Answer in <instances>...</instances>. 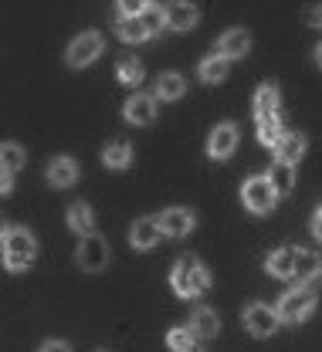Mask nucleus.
Here are the masks:
<instances>
[{
    "label": "nucleus",
    "mask_w": 322,
    "mask_h": 352,
    "mask_svg": "<svg viewBox=\"0 0 322 352\" xmlns=\"http://www.w3.org/2000/svg\"><path fill=\"white\" fill-rule=\"evenodd\" d=\"M305 156V135H299V132H285L281 139L275 142V160H281V163H299Z\"/></svg>",
    "instance_id": "14"
},
{
    "label": "nucleus",
    "mask_w": 322,
    "mask_h": 352,
    "mask_svg": "<svg viewBox=\"0 0 322 352\" xmlns=\"http://www.w3.org/2000/svg\"><path fill=\"white\" fill-rule=\"evenodd\" d=\"M75 258H78V264H82L85 271H92L95 274V271H102V267L109 264V244H105L98 234H85L82 244H78V254H75Z\"/></svg>",
    "instance_id": "7"
},
{
    "label": "nucleus",
    "mask_w": 322,
    "mask_h": 352,
    "mask_svg": "<svg viewBox=\"0 0 322 352\" xmlns=\"http://www.w3.org/2000/svg\"><path fill=\"white\" fill-rule=\"evenodd\" d=\"M193 329H186V325H177V329H170V336H167V342H170V349L173 352H190V349H197L193 346Z\"/></svg>",
    "instance_id": "29"
},
{
    "label": "nucleus",
    "mask_w": 322,
    "mask_h": 352,
    "mask_svg": "<svg viewBox=\"0 0 322 352\" xmlns=\"http://www.w3.org/2000/svg\"><path fill=\"white\" fill-rule=\"evenodd\" d=\"M305 24L322 28V3H312V7H309V14H305Z\"/></svg>",
    "instance_id": "32"
},
{
    "label": "nucleus",
    "mask_w": 322,
    "mask_h": 352,
    "mask_svg": "<svg viewBox=\"0 0 322 352\" xmlns=\"http://www.w3.org/2000/svg\"><path fill=\"white\" fill-rule=\"evenodd\" d=\"M268 179H272V186H275L278 197H288V193L295 190V170H292V163H281V160H275V166H272Z\"/></svg>",
    "instance_id": "23"
},
{
    "label": "nucleus",
    "mask_w": 322,
    "mask_h": 352,
    "mask_svg": "<svg viewBox=\"0 0 322 352\" xmlns=\"http://www.w3.org/2000/svg\"><path fill=\"white\" fill-rule=\"evenodd\" d=\"M316 274H322V258L316 254V251L295 248V274H292V278L309 281V278H316Z\"/></svg>",
    "instance_id": "19"
},
{
    "label": "nucleus",
    "mask_w": 322,
    "mask_h": 352,
    "mask_svg": "<svg viewBox=\"0 0 322 352\" xmlns=\"http://www.w3.org/2000/svg\"><path fill=\"white\" fill-rule=\"evenodd\" d=\"M116 34H119L122 41H129V44H139V41L149 38L146 28H142V17H139V14H133V17H119V21H116Z\"/></svg>",
    "instance_id": "25"
},
{
    "label": "nucleus",
    "mask_w": 322,
    "mask_h": 352,
    "mask_svg": "<svg viewBox=\"0 0 322 352\" xmlns=\"http://www.w3.org/2000/svg\"><path fill=\"white\" fill-rule=\"evenodd\" d=\"M265 267H268V274H275V278H292V274H295V248H278V251H272Z\"/></svg>",
    "instance_id": "18"
},
{
    "label": "nucleus",
    "mask_w": 322,
    "mask_h": 352,
    "mask_svg": "<svg viewBox=\"0 0 322 352\" xmlns=\"http://www.w3.org/2000/svg\"><path fill=\"white\" fill-rule=\"evenodd\" d=\"M41 352H72V346H68V342H58V339H51V342H45V346H41Z\"/></svg>",
    "instance_id": "34"
},
{
    "label": "nucleus",
    "mask_w": 322,
    "mask_h": 352,
    "mask_svg": "<svg viewBox=\"0 0 322 352\" xmlns=\"http://www.w3.org/2000/svg\"><path fill=\"white\" fill-rule=\"evenodd\" d=\"M244 325H248V332H251V336H258V339H268V336H275V332H278L281 318H278V311L272 305H261V302H255V305L244 308Z\"/></svg>",
    "instance_id": "5"
},
{
    "label": "nucleus",
    "mask_w": 322,
    "mask_h": 352,
    "mask_svg": "<svg viewBox=\"0 0 322 352\" xmlns=\"http://www.w3.org/2000/svg\"><path fill=\"white\" fill-rule=\"evenodd\" d=\"M190 329H193V336H197V339H217L221 318H217V311H214V308H200V311L193 315Z\"/></svg>",
    "instance_id": "20"
},
{
    "label": "nucleus",
    "mask_w": 322,
    "mask_h": 352,
    "mask_svg": "<svg viewBox=\"0 0 322 352\" xmlns=\"http://www.w3.org/2000/svg\"><path fill=\"white\" fill-rule=\"evenodd\" d=\"M163 24L170 31H190L197 24V7L190 0H170L163 7Z\"/></svg>",
    "instance_id": "9"
},
{
    "label": "nucleus",
    "mask_w": 322,
    "mask_h": 352,
    "mask_svg": "<svg viewBox=\"0 0 322 352\" xmlns=\"http://www.w3.org/2000/svg\"><path fill=\"white\" fill-rule=\"evenodd\" d=\"M142 78H146L142 61H136V58H122V61H119V82H126V85H139Z\"/></svg>",
    "instance_id": "28"
},
{
    "label": "nucleus",
    "mask_w": 322,
    "mask_h": 352,
    "mask_svg": "<svg viewBox=\"0 0 322 352\" xmlns=\"http://www.w3.org/2000/svg\"><path fill=\"white\" fill-rule=\"evenodd\" d=\"M316 65H319V68H322V44H319V47H316Z\"/></svg>",
    "instance_id": "36"
},
{
    "label": "nucleus",
    "mask_w": 322,
    "mask_h": 352,
    "mask_svg": "<svg viewBox=\"0 0 322 352\" xmlns=\"http://www.w3.org/2000/svg\"><path fill=\"white\" fill-rule=\"evenodd\" d=\"M10 190H14V173L0 170V193H10Z\"/></svg>",
    "instance_id": "33"
},
{
    "label": "nucleus",
    "mask_w": 322,
    "mask_h": 352,
    "mask_svg": "<svg viewBox=\"0 0 322 352\" xmlns=\"http://www.w3.org/2000/svg\"><path fill=\"white\" fill-rule=\"evenodd\" d=\"M68 227L78 234V237H85V234H95V214H92V207L89 204H72L68 207Z\"/></svg>",
    "instance_id": "17"
},
{
    "label": "nucleus",
    "mask_w": 322,
    "mask_h": 352,
    "mask_svg": "<svg viewBox=\"0 0 322 352\" xmlns=\"http://www.w3.org/2000/svg\"><path fill=\"white\" fill-rule=\"evenodd\" d=\"M200 78H204L207 85L224 82V78H228V58H224V54H211V58H204V61H200Z\"/></svg>",
    "instance_id": "24"
},
{
    "label": "nucleus",
    "mask_w": 322,
    "mask_h": 352,
    "mask_svg": "<svg viewBox=\"0 0 322 352\" xmlns=\"http://www.w3.org/2000/svg\"><path fill=\"white\" fill-rule=\"evenodd\" d=\"M160 220L156 217H139L136 223H133V230H129V244L136 248V251H149L156 241H160Z\"/></svg>",
    "instance_id": "12"
},
{
    "label": "nucleus",
    "mask_w": 322,
    "mask_h": 352,
    "mask_svg": "<svg viewBox=\"0 0 322 352\" xmlns=\"http://www.w3.org/2000/svg\"><path fill=\"white\" fill-rule=\"evenodd\" d=\"M24 163H28V153H24L17 142H0V170L17 173Z\"/></svg>",
    "instance_id": "27"
},
{
    "label": "nucleus",
    "mask_w": 322,
    "mask_h": 352,
    "mask_svg": "<svg viewBox=\"0 0 322 352\" xmlns=\"http://www.w3.org/2000/svg\"><path fill=\"white\" fill-rule=\"evenodd\" d=\"M190 352H200V349H190Z\"/></svg>",
    "instance_id": "38"
},
{
    "label": "nucleus",
    "mask_w": 322,
    "mask_h": 352,
    "mask_svg": "<svg viewBox=\"0 0 322 352\" xmlns=\"http://www.w3.org/2000/svg\"><path fill=\"white\" fill-rule=\"evenodd\" d=\"M186 91V82H184V75H177V72H170V75H160L156 78V98H163V102H177L180 95Z\"/></svg>",
    "instance_id": "21"
},
{
    "label": "nucleus",
    "mask_w": 322,
    "mask_h": 352,
    "mask_svg": "<svg viewBox=\"0 0 322 352\" xmlns=\"http://www.w3.org/2000/svg\"><path fill=\"white\" fill-rule=\"evenodd\" d=\"M234 149H237V126L221 122L217 129L211 132V139H207V156L211 160H230Z\"/></svg>",
    "instance_id": "8"
},
{
    "label": "nucleus",
    "mask_w": 322,
    "mask_h": 352,
    "mask_svg": "<svg viewBox=\"0 0 322 352\" xmlns=\"http://www.w3.org/2000/svg\"><path fill=\"white\" fill-rule=\"evenodd\" d=\"M275 311L281 322L299 325V322H305V318L316 311V292H312V288H292L288 295H281V302H278Z\"/></svg>",
    "instance_id": "3"
},
{
    "label": "nucleus",
    "mask_w": 322,
    "mask_h": 352,
    "mask_svg": "<svg viewBox=\"0 0 322 352\" xmlns=\"http://www.w3.org/2000/svg\"><path fill=\"white\" fill-rule=\"evenodd\" d=\"M170 281H173V292L180 295V298H197V295H204L207 288H211V274H207V267L197 261V258H180L177 267H173V274H170Z\"/></svg>",
    "instance_id": "1"
},
{
    "label": "nucleus",
    "mask_w": 322,
    "mask_h": 352,
    "mask_svg": "<svg viewBox=\"0 0 322 352\" xmlns=\"http://www.w3.org/2000/svg\"><path fill=\"white\" fill-rule=\"evenodd\" d=\"M102 163H105L109 170H126V166L133 163V146H129L126 139H112V142L102 149Z\"/></svg>",
    "instance_id": "15"
},
{
    "label": "nucleus",
    "mask_w": 322,
    "mask_h": 352,
    "mask_svg": "<svg viewBox=\"0 0 322 352\" xmlns=\"http://www.w3.org/2000/svg\"><path fill=\"white\" fill-rule=\"evenodd\" d=\"M160 220V230L167 234V237H186L190 230H193V214L190 210H184V207H170V210H163V217Z\"/></svg>",
    "instance_id": "10"
},
{
    "label": "nucleus",
    "mask_w": 322,
    "mask_h": 352,
    "mask_svg": "<svg viewBox=\"0 0 322 352\" xmlns=\"http://www.w3.org/2000/svg\"><path fill=\"white\" fill-rule=\"evenodd\" d=\"M3 234H7V227H3V220H0V241H3Z\"/></svg>",
    "instance_id": "37"
},
{
    "label": "nucleus",
    "mask_w": 322,
    "mask_h": 352,
    "mask_svg": "<svg viewBox=\"0 0 322 352\" xmlns=\"http://www.w3.org/2000/svg\"><path fill=\"white\" fill-rule=\"evenodd\" d=\"M119 3V10H122V17H133V14H142L153 0H116Z\"/></svg>",
    "instance_id": "31"
},
{
    "label": "nucleus",
    "mask_w": 322,
    "mask_h": 352,
    "mask_svg": "<svg viewBox=\"0 0 322 352\" xmlns=\"http://www.w3.org/2000/svg\"><path fill=\"white\" fill-rule=\"evenodd\" d=\"M248 47H251V38H248V31L244 28H230L221 34V41H217V54H224V58H244L248 54Z\"/></svg>",
    "instance_id": "13"
},
{
    "label": "nucleus",
    "mask_w": 322,
    "mask_h": 352,
    "mask_svg": "<svg viewBox=\"0 0 322 352\" xmlns=\"http://www.w3.org/2000/svg\"><path fill=\"white\" fill-rule=\"evenodd\" d=\"M126 122H133V126H149L153 119H156V98L153 95H133L129 102H126Z\"/></svg>",
    "instance_id": "11"
},
{
    "label": "nucleus",
    "mask_w": 322,
    "mask_h": 352,
    "mask_svg": "<svg viewBox=\"0 0 322 352\" xmlns=\"http://www.w3.org/2000/svg\"><path fill=\"white\" fill-rule=\"evenodd\" d=\"M241 200H244V207H248L251 214H268L278 204V193L268 176H251V179L241 186Z\"/></svg>",
    "instance_id": "4"
},
{
    "label": "nucleus",
    "mask_w": 322,
    "mask_h": 352,
    "mask_svg": "<svg viewBox=\"0 0 322 352\" xmlns=\"http://www.w3.org/2000/svg\"><path fill=\"white\" fill-rule=\"evenodd\" d=\"M75 179H78V166H75V160H68V156L51 160V166H47V183H51V186H72Z\"/></svg>",
    "instance_id": "16"
},
{
    "label": "nucleus",
    "mask_w": 322,
    "mask_h": 352,
    "mask_svg": "<svg viewBox=\"0 0 322 352\" xmlns=\"http://www.w3.org/2000/svg\"><path fill=\"white\" fill-rule=\"evenodd\" d=\"M278 105H281V95L275 85H261L255 91V116H278Z\"/></svg>",
    "instance_id": "22"
},
{
    "label": "nucleus",
    "mask_w": 322,
    "mask_h": 352,
    "mask_svg": "<svg viewBox=\"0 0 322 352\" xmlns=\"http://www.w3.org/2000/svg\"><path fill=\"white\" fill-rule=\"evenodd\" d=\"M102 47H105V41H102V34L98 31H85V34H78L75 41L68 44V65L72 68H85V65H92L95 58L102 54Z\"/></svg>",
    "instance_id": "6"
},
{
    "label": "nucleus",
    "mask_w": 322,
    "mask_h": 352,
    "mask_svg": "<svg viewBox=\"0 0 322 352\" xmlns=\"http://www.w3.org/2000/svg\"><path fill=\"white\" fill-rule=\"evenodd\" d=\"M312 234L322 241V210H316V217H312Z\"/></svg>",
    "instance_id": "35"
},
{
    "label": "nucleus",
    "mask_w": 322,
    "mask_h": 352,
    "mask_svg": "<svg viewBox=\"0 0 322 352\" xmlns=\"http://www.w3.org/2000/svg\"><path fill=\"white\" fill-rule=\"evenodd\" d=\"M281 135H285L281 116H261V119H258V142H261V146H272V149H275V142Z\"/></svg>",
    "instance_id": "26"
},
{
    "label": "nucleus",
    "mask_w": 322,
    "mask_h": 352,
    "mask_svg": "<svg viewBox=\"0 0 322 352\" xmlns=\"http://www.w3.org/2000/svg\"><path fill=\"white\" fill-rule=\"evenodd\" d=\"M34 254H38V244L28 227H14L3 234V267L7 271H28L34 264Z\"/></svg>",
    "instance_id": "2"
},
{
    "label": "nucleus",
    "mask_w": 322,
    "mask_h": 352,
    "mask_svg": "<svg viewBox=\"0 0 322 352\" xmlns=\"http://www.w3.org/2000/svg\"><path fill=\"white\" fill-rule=\"evenodd\" d=\"M139 17H142V28H146V34H149V38L163 31V7H153V3H149Z\"/></svg>",
    "instance_id": "30"
}]
</instances>
